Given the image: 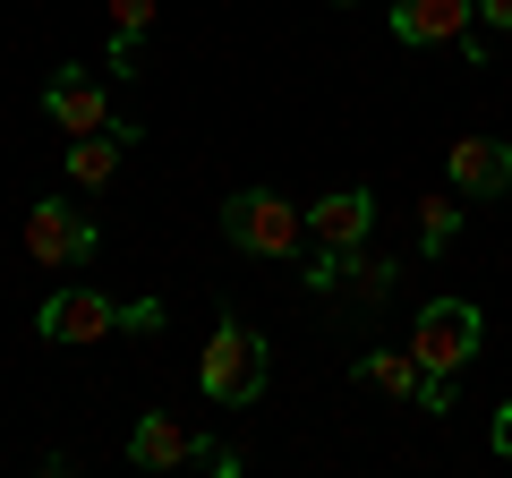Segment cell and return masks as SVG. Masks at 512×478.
I'll list each match as a JSON object with an SVG mask.
<instances>
[{
    "mask_svg": "<svg viewBox=\"0 0 512 478\" xmlns=\"http://www.w3.org/2000/svg\"><path fill=\"white\" fill-rule=\"evenodd\" d=\"M265 376H274V359H265V333L256 325H239V316H222L214 325V342H205V359H197V385H205V402H256L265 393Z\"/></svg>",
    "mask_w": 512,
    "mask_h": 478,
    "instance_id": "1",
    "label": "cell"
},
{
    "mask_svg": "<svg viewBox=\"0 0 512 478\" xmlns=\"http://www.w3.org/2000/svg\"><path fill=\"white\" fill-rule=\"evenodd\" d=\"M18 239H26V265H43V274H69V265H86L103 248V231H94V214L77 197H35Z\"/></svg>",
    "mask_w": 512,
    "mask_h": 478,
    "instance_id": "2",
    "label": "cell"
},
{
    "mask_svg": "<svg viewBox=\"0 0 512 478\" xmlns=\"http://www.w3.org/2000/svg\"><path fill=\"white\" fill-rule=\"evenodd\" d=\"M222 239H231L239 257H299L308 214H291L274 188H239V197H222Z\"/></svg>",
    "mask_w": 512,
    "mask_h": 478,
    "instance_id": "3",
    "label": "cell"
},
{
    "mask_svg": "<svg viewBox=\"0 0 512 478\" xmlns=\"http://www.w3.org/2000/svg\"><path fill=\"white\" fill-rule=\"evenodd\" d=\"M478 299H427L419 325H410V359H419V376H461L478 359Z\"/></svg>",
    "mask_w": 512,
    "mask_h": 478,
    "instance_id": "4",
    "label": "cell"
},
{
    "mask_svg": "<svg viewBox=\"0 0 512 478\" xmlns=\"http://www.w3.org/2000/svg\"><path fill=\"white\" fill-rule=\"evenodd\" d=\"M35 333H43V342L86 350V342H103V333H120V299H103V291H86V282H69V291H52V299H43Z\"/></svg>",
    "mask_w": 512,
    "mask_h": 478,
    "instance_id": "5",
    "label": "cell"
},
{
    "mask_svg": "<svg viewBox=\"0 0 512 478\" xmlns=\"http://www.w3.org/2000/svg\"><path fill=\"white\" fill-rule=\"evenodd\" d=\"M43 111H52L69 137H94V129H120V111H111V94H103V77H86V69H52V86H43Z\"/></svg>",
    "mask_w": 512,
    "mask_h": 478,
    "instance_id": "6",
    "label": "cell"
},
{
    "mask_svg": "<svg viewBox=\"0 0 512 478\" xmlns=\"http://www.w3.org/2000/svg\"><path fill=\"white\" fill-rule=\"evenodd\" d=\"M367 231H376V197H367V188H325V197L308 205L316 248H367Z\"/></svg>",
    "mask_w": 512,
    "mask_h": 478,
    "instance_id": "7",
    "label": "cell"
},
{
    "mask_svg": "<svg viewBox=\"0 0 512 478\" xmlns=\"http://www.w3.org/2000/svg\"><path fill=\"white\" fill-rule=\"evenodd\" d=\"M444 171H453L461 197H504L512 188V146L504 137H453L444 146Z\"/></svg>",
    "mask_w": 512,
    "mask_h": 478,
    "instance_id": "8",
    "label": "cell"
},
{
    "mask_svg": "<svg viewBox=\"0 0 512 478\" xmlns=\"http://www.w3.org/2000/svg\"><path fill=\"white\" fill-rule=\"evenodd\" d=\"M478 26V0H393V35L436 52V43H461Z\"/></svg>",
    "mask_w": 512,
    "mask_h": 478,
    "instance_id": "9",
    "label": "cell"
},
{
    "mask_svg": "<svg viewBox=\"0 0 512 478\" xmlns=\"http://www.w3.org/2000/svg\"><path fill=\"white\" fill-rule=\"evenodd\" d=\"M205 436H188V419H171V410H146V419L128 427V461L137 470H180V461H197Z\"/></svg>",
    "mask_w": 512,
    "mask_h": 478,
    "instance_id": "10",
    "label": "cell"
},
{
    "mask_svg": "<svg viewBox=\"0 0 512 478\" xmlns=\"http://www.w3.org/2000/svg\"><path fill=\"white\" fill-rule=\"evenodd\" d=\"M120 146H137V120L94 129V137H69V180H77V188H103L111 171H120Z\"/></svg>",
    "mask_w": 512,
    "mask_h": 478,
    "instance_id": "11",
    "label": "cell"
},
{
    "mask_svg": "<svg viewBox=\"0 0 512 478\" xmlns=\"http://www.w3.org/2000/svg\"><path fill=\"white\" fill-rule=\"evenodd\" d=\"M359 385H376V393H402V402H419V359H410V350H367V359H359Z\"/></svg>",
    "mask_w": 512,
    "mask_h": 478,
    "instance_id": "12",
    "label": "cell"
},
{
    "mask_svg": "<svg viewBox=\"0 0 512 478\" xmlns=\"http://www.w3.org/2000/svg\"><path fill=\"white\" fill-rule=\"evenodd\" d=\"M461 239V188H444V197H419V248L427 257H444Z\"/></svg>",
    "mask_w": 512,
    "mask_h": 478,
    "instance_id": "13",
    "label": "cell"
},
{
    "mask_svg": "<svg viewBox=\"0 0 512 478\" xmlns=\"http://www.w3.org/2000/svg\"><path fill=\"white\" fill-rule=\"evenodd\" d=\"M154 26V0H111V69L137 60V35Z\"/></svg>",
    "mask_w": 512,
    "mask_h": 478,
    "instance_id": "14",
    "label": "cell"
},
{
    "mask_svg": "<svg viewBox=\"0 0 512 478\" xmlns=\"http://www.w3.org/2000/svg\"><path fill=\"white\" fill-rule=\"evenodd\" d=\"M154 325H163L154 299H120V333H154Z\"/></svg>",
    "mask_w": 512,
    "mask_h": 478,
    "instance_id": "15",
    "label": "cell"
},
{
    "mask_svg": "<svg viewBox=\"0 0 512 478\" xmlns=\"http://www.w3.org/2000/svg\"><path fill=\"white\" fill-rule=\"evenodd\" d=\"M197 470H214V478H239V453H231V444H197Z\"/></svg>",
    "mask_w": 512,
    "mask_h": 478,
    "instance_id": "16",
    "label": "cell"
},
{
    "mask_svg": "<svg viewBox=\"0 0 512 478\" xmlns=\"http://www.w3.org/2000/svg\"><path fill=\"white\" fill-rule=\"evenodd\" d=\"M478 26H495V35H512V0H478Z\"/></svg>",
    "mask_w": 512,
    "mask_h": 478,
    "instance_id": "17",
    "label": "cell"
},
{
    "mask_svg": "<svg viewBox=\"0 0 512 478\" xmlns=\"http://www.w3.org/2000/svg\"><path fill=\"white\" fill-rule=\"evenodd\" d=\"M495 453H504V461H512V402H504V410H495Z\"/></svg>",
    "mask_w": 512,
    "mask_h": 478,
    "instance_id": "18",
    "label": "cell"
}]
</instances>
